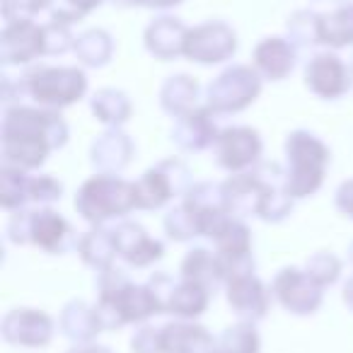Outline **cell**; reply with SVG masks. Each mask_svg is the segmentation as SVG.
<instances>
[{"instance_id": "6da1fadb", "label": "cell", "mask_w": 353, "mask_h": 353, "mask_svg": "<svg viewBox=\"0 0 353 353\" xmlns=\"http://www.w3.org/2000/svg\"><path fill=\"white\" fill-rule=\"evenodd\" d=\"M68 128L59 114L12 107L3 121V152L17 167H39L54 148L63 145Z\"/></svg>"}, {"instance_id": "7a4b0ae2", "label": "cell", "mask_w": 353, "mask_h": 353, "mask_svg": "<svg viewBox=\"0 0 353 353\" xmlns=\"http://www.w3.org/2000/svg\"><path fill=\"white\" fill-rule=\"evenodd\" d=\"M285 155H288V174L283 189L288 196L303 199L317 192L329 165V148L312 133L295 131L285 141Z\"/></svg>"}, {"instance_id": "3957f363", "label": "cell", "mask_w": 353, "mask_h": 353, "mask_svg": "<svg viewBox=\"0 0 353 353\" xmlns=\"http://www.w3.org/2000/svg\"><path fill=\"white\" fill-rule=\"evenodd\" d=\"M75 208L90 223H102L107 218H117L136 206V187L119 176L99 174L80 187L75 196Z\"/></svg>"}, {"instance_id": "277c9868", "label": "cell", "mask_w": 353, "mask_h": 353, "mask_svg": "<svg viewBox=\"0 0 353 353\" xmlns=\"http://www.w3.org/2000/svg\"><path fill=\"white\" fill-rule=\"evenodd\" d=\"M88 88V78L78 68H41L32 70L25 75V90L37 99L39 104L49 107H65L80 99Z\"/></svg>"}, {"instance_id": "5b68a950", "label": "cell", "mask_w": 353, "mask_h": 353, "mask_svg": "<svg viewBox=\"0 0 353 353\" xmlns=\"http://www.w3.org/2000/svg\"><path fill=\"white\" fill-rule=\"evenodd\" d=\"M259 75L252 68L245 65H235V68L225 70L218 75L208 88V107L213 112H240V109L250 107L259 94Z\"/></svg>"}, {"instance_id": "8992f818", "label": "cell", "mask_w": 353, "mask_h": 353, "mask_svg": "<svg viewBox=\"0 0 353 353\" xmlns=\"http://www.w3.org/2000/svg\"><path fill=\"white\" fill-rule=\"evenodd\" d=\"M237 49L235 32L223 22H208L187 32L184 56L196 63H221L230 59Z\"/></svg>"}, {"instance_id": "52a82bcc", "label": "cell", "mask_w": 353, "mask_h": 353, "mask_svg": "<svg viewBox=\"0 0 353 353\" xmlns=\"http://www.w3.org/2000/svg\"><path fill=\"white\" fill-rule=\"evenodd\" d=\"M319 288L322 285L307 271L303 274L298 269H283L274 283L276 298L293 314H312L319 307V303H322Z\"/></svg>"}, {"instance_id": "ba28073f", "label": "cell", "mask_w": 353, "mask_h": 353, "mask_svg": "<svg viewBox=\"0 0 353 353\" xmlns=\"http://www.w3.org/2000/svg\"><path fill=\"white\" fill-rule=\"evenodd\" d=\"M20 221V232L27 235V240L34 242L37 247L46 252H63L70 242V225L54 211H32V213H17Z\"/></svg>"}, {"instance_id": "9c48e42d", "label": "cell", "mask_w": 353, "mask_h": 353, "mask_svg": "<svg viewBox=\"0 0 353 353\" xmlns=\"http://www.w3.org/2000/svg\"><path fill=\"white\" fill-rule=\"evenodd\" d=\"M261 155V138L254 128H225L216 138V157L225 170H245Z\"/></svg>"}, {"instance_id": "30bf717a", "label": "cell", "mask_w": 353, "mask_h": 353, "mask_svg": "<svg viewBox=\"0 0 353 353\" xmlns=\"http://www.w3.org/2000/svg\"><path fill=\"white\" fill-rule=\"evenodd\" d=\"M305 85L324 99H336L351 88V75L343 61L334 54H319L305 68Z\"/></svg>"}, {"instance_id": "8fae6325", "label": "cell", "mask_w": 353, "mask_h": 353, "mask_svg": "<svg viewBox=\"0 0 353 353\" xmlns=\"http://www.w3.org/2000/svg\"><path fill=\"white\" fill-rule=\"evenodd\" d=\"M46 54V30L32 20H12L3 32V59L8 63H30L34 56Z\"/></svg>"}, {"instance_id": "7c38bea8", "label": "cell", "mask_w": 353, "mask_h": 353, "mask_svg": "<svg viewBox=\"0 0 353 353\" xmlns=\"http://www.w3.org/2000/svg\"><path fill=\"white\" fill-rule=\"evenodd\" d=\"M54 324L37 310H12L3 322V336L20 346H44L49 343Z\"/></svg>"}, {"instance_id": "4fadbf2b", "label": "cell", "mask_w": 353, "mask_h": 353, "mask_svg": "<svg viewBox=\"0 0 353 353\" xmlns=\"http://www.w3.org/2000/svg\"><path fill=\"white\" fill-rule=\"evenodd\" d=\"M114 232V245H117V254H121L128 264L133 266H148L162 256V245L136 223H121Z\"/></svg>"}, {"instance_id": "5bb4252c", "label": "cell", "mask_w": 353, "mask_h": 353, "mask_svg": "<svg viewBox=\"0 0 353 353\" xmlns=\"http://www.w3.org/2000/svg\"><path fill=\"white\" fill-rule=\"evenodd\" d=\"M228 303L242 317H261L269 307V293L252 274H237L228 281Z\"/></svg>"}, {"instance_id": "9a60e30c", "label": "cell", "mask_w": 353, "mask_h": 353, "mask_svg": "<svg viewBox=\"0 0 353 353\" xmlns=\"http://www.w3.org/2000/svg\"><path fill=\"white\" fill-rule=\"evenodd\" d=\"M172 162H162L160 167L145 172L141 176V182L133 184L136 187V206L138 208H160L172 199V194L179 192L170 174Z\"/></svg>"}, {"instance_id": "2e32d148", "label": "cell", "mask_w": 353, "mask_h": 353, "mask_svg": "<svg viewBox=\"0 0 353 353\" xmlns=\"http://www.w3.org/2000/svg\"><path fill=\"white\" fill-rule=\"evenodd\" d=\"M254 63L261 75L269 80H283L295 65V51L285 39H264L254 49Z\"/></svg>"}, {"instance_id": "e0dca14e", "label": "cell", "mask_w": 353, "mask_h": 353, "mask_svg": "<svg viewBox=\"0 0 353 353\" xmlns=\"http://www.w3.org/2000/svg\"><path fill=\"white\" fill-rule=\"evenodd\" d=\"M162 353H208L211 351V336L203 327L194 324H170L160 329Z\"/></svg>"}, {"instance_id": "ac0fdd59", "label": "cell", "mask_w": 353, "mask_h": 353, "mask_svg": "<svg viewBox=\"0 0 353 353\" xmlns=\"http://www.w3.org/2000/svg\"><path fill=\"white\" fill-rule=\"evenodd\" d=\"M187 32L179 20L174 17H162L155 25L148 27L145 41L148 49L157 56V59H172L176 54H184V41H187Z\"/></svg>"}, {"instance_id": "d6986e66", "label": "cell", "mask_w": 353, "mask_h": 353, "mask_svg": "<svg viewBox=\"0 0 353 353\" xmlns=\"http://www.w3.org/2000/svg\"><path fill=\"white\" fill-rule=\"evenodd\" d=\"M206 305H208L206 285L184 279L182 283L172 288L165 310L172 314H179V317H196V314H201L206 310Z\"/></svg>"}, {"instance_id": "ffe728a7", "label": "cell", "mask_w": 353, "mask_h": 353, "mask_svg": "<svg viewBox=\"0 0 353 353\" xmlns=\"http://www.w3.org/2000/svg\"><path fill=\"white\" fill-rule=\"evenodd\" d=\"M182 274L187 281H194V283H201V285H206V288H213V285L225 276V271H223L221 259L213 256L211 252L194 250V252H189L187 259L182 261Z\"/></svg>"}, {"instance_id": "44dd1931", "label": "cell", "mask_w": 353, "mask_h": 353, "mask_svg": "<svg viewBox=\"0 0 353 353\" xmlns=\"http://www.w3.org/2000/svg\"><path fill=\"white\" fill-rule=\"evenodd\" d=\"M176 143L189 150H199V148L208 145V143H216V128L211 126L206 112H189L187 117L179 121L174 131Z\"/></svg>"}, {"instance_id": "7402d4cb", "label": "cell", "mask_w": 353, "mask_h": 353, "mask_svg": "<svg viewBox=\"0 0 353 353\" xmlns=\"http://www.w3.org/2000/svg\"><path fill=\"white\" fill-rule=\"evenodd\" d=\"M319 44H353V6L339 8L329 15H319Z\"/></svg>"}, {"instance_id": "603a6c76", "label": "cell", "mask_w": 353, "mask_h": 353, "mask_svg": "<svg viewBox=\"0 0 353 353\" xmlns=\"http://www.w3.org/2000/svg\"><path fill=\"white\" fill-rule=\"evenodd\" d=\"M78 247H80V254H83V259L88 261V264L102 266V269H107V266L112 264L114 254H117L114 232H107V230L85 232Z\"/></svg>"}, {"instance_id": "cb8c5ba5", "label": "cell", "mask_w": 353, "mask_h": 353, "mask_svg": "<svg viewBox=\"0 0 353 353\" xmlns=\"http://www.w3.org/2000/svg\"><path fill=\"white\" fill-rule=\"evenodd\" d=\"M196 83H194L189 75H176V78H170V83L162 90V104L165 109L174 114H184V112H194L192 104L196 99Z\"/></svg>"}, {"instance_id": "d4e9b609", "label": "cell", "mask_w": 353, "mask_h": 353, "mask_svg": "<svg viewBox=\"0 0 353 353\" xmlns=\"http://www.w3.org/2000/svg\"><path fill=\"white\" fill-rule=\"evenodd\" d=\"M92 112L97 114L99 121L121 123V121H126L131 107H128V99L123 97L121 92H117V90H102L99 94H94Z\"/></svg>"}, {"instance_id": "484cf974", "label": "cell", "mask_w": 353, "mask_h": 353, "mask_svg": "<svg viewBox=\"0 0 353 353\" xmlns=\"http://www.w3.org/2000/svg\"><path fill=\"white\" fill-rule=\"evenodd\" d=\"M128 152H131V143L126 141V136L123 133H104L102 138H99V143H94V162H102V165H109V167H119V162L121 165H126L128 162Z\"/></svg>"}, {"instance_id": "4316f807", "label": "cell", "mask_w": 353, "mask_h": 353, "mask_svg": "<svg viewBox=\"0 0 353 353\" xmlns=\"http://www.w3.org/2000/svg\"><path fill=\"white\" fill-rule=\"evenodd\" d=\"M63 327H65V334L68 336H92L94 332H99V319H97V312L94 310H88L83 303H75L65 310L63 314Z\"/></svg>"}, {"instance_id": "83f0119b", "label": "cell", "mask_w": 353, "mask_h": 353, "mask_svg": "<svg viewBox=\"0 0 353 353\" xmlns=\"http://www.w3.org/2000/svg\"><path fill=\"white\" fill-rule=\"evenodd\" d=\"M221 346L235 353H256L259 351V336H256L252 324H237L223 334Z\"/></svg>"}, {"instance_id": "f1b7e54d", "label": "cell", "mask_w": 353, "mask_h": 353, "mask_svg": "<svg viewBox=\"0 0 353 353\" xmlns=\"http://www.w3.org/2000/svg\"><path fill=\"white\" fill-rule=\"evenodd\" d=\"M27 199V179L25 174L17 170L6 167V176H3V206L6 208H15L20 206Z\"/></svg>"}, {"instance_id": "f546056e", "label": "cell", "mask_w": 353, "mask_h": 353, "mask_svg": "<svg viewBox=\"0 0 353 353\" xmlns=\"http://www.w3.org/2000/svg\"><path fill=\"white\" fill-rule=\"evenodd\" d=\"M339 269H341V264H339L332 254H324V252L312 256V261H307V274L312 276L319 285L334 283V281L339 279Z\"/></svg>"}, {"instance_id": "4dcf8cb0", "label": "cell", "mask_w": 353, "mask_h": 353, "mask_svg": "<svg viewBox=\"0 0 353 353\" xmlns=\"http://www.w3.org/2000/svg\"><path fill=\"white\" fill-rule=\"evenodd\" d=\"M61 192H63V187L56 179H51L49 174L27 179V199H34V201H56V199H61Z\"/></svg>"}, {"instance_id": "1f68e13d", "label": "cell", "mask_w": 353, "mask_h": 353, "mask_svg": "<svg viewBox=\"0 0 353 353\" xmlns=\"http://www.w3.org/2000/svg\"><path fill=\"white\" fill-rule=\"evenodd\" d=\"M133 353H162L160 329H141L131 341Z\"/></svg>"}, {"instance_id": "d6a6232c", "label": "cell", "mask_w": 353, "mask_h": 353, "mask_svg": "<svg viewBox=\"0 0 353 353\" xmlns=\"http://www.w3.org/2000/svg\"><path fill=\"white\" fill-rule=\"evenodd\" d=\"M49 6V0H3V12L6 17H12V12H25V15H32V12H39Z\"/></svg>"}, {"instance_id": "836d02e7", "label": "cell", "mask_w": 353, "mask_h": 353, "mask_svg": "<svg viewBox=\"0 0 353 353\" xmlns=\"http://www.w3.org/2000/svg\"><path fill=\"white\" fill-rule=\"evenodd\" d=\"M336 201H339V208L353 218V179H351V182H346V184H341Z\"/></svg>"}, {"instance_id": "e575fe53", "label": "cell", "mask_w": 353, "mask_h": 353, "mask_svg": "<svg viewBox=\"0 0 353 353\" xmlns=\"http://www.w3.org/2000/svg\"><path fill=\"white\" fill-rule=\"evenodd\" d=\"M70 6V12H73L75 17H80V15H85V12H90L92 8H97L102 0H65Z\"/></svg>"}, {"instance_id": "d590c367", "label": "cell", "mask_w": 353, "mask_h": 353, "mask_svg": "<svg viewBox=\"0 0 353 353\" xmlns=\"http://www.w3.org/2000/svg\"><path fill=\"white\" fill-rule=\"evenodd\" d=\"M182 0H141V6H150V8H170V6H179Z\"/></svg>"}, {"instance_id": "8d00e7d4", "label": "cell", "mask_w": 353, "mask_h": 353, "mask_svg": "<svg viewBox=\"0 0 353 353\" xmlns=\"http://www.w3.org/2000/svg\"><path fill=\"white\" fill-rule=\"evenodd\" d=\"M68 353H109V351L102 346H85V348H73V351H68Z\"/></svg>"}, {"instance_id": "74e56055", "label": "cell", "mask_w": 353, "mask_h": 353, "mask_svg": "<svg viewBox=\"0 0 353 353\" xmlns=\"http://www.w3.org/2000/svg\"><path fill=\"white\" fill-rule=\"evenodd\" d=\"M114 6H141V0H112Z\"/></svg>"}, {"instance_id": "f35d334b", "label": "cell", "mask_w": 353, "mask_h": 353, "mask_svg": "<svg viewBox=\"0 0 353 353\" xmlns=\"http://www.w3.org/2000/svg\"><path fill=\"white\" fill-rule=\"evenodd\" d=\"M208 353H235V351H228V348H211V351H208Z\"/></svg>"}]
</instances>
